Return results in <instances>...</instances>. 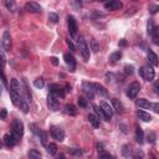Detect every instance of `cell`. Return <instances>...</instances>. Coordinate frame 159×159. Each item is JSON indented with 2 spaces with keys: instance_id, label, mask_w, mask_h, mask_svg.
Returning <instances> with one entry per match:
<instances>
[{
  "instance_id": "cell-44",
  "label": "cell",
  "mask_w": 159,
  "mask_h": 159,
  "mask_svg": "<svg viewBox=\"0 0 159 159\" xmlns=\"http://www.w3.org/2000/svg\"><path fill=\"white\" fill-rule=\"evenodd\" d=\"M100 157H101V158H111L112 155L108 154V153H100Z\"/></svg>"
},
{
  "instance_id": "cell-22",
  "label": "cell",
  "mask_w": 159,
  "mask_h": 159,
  "mask_svg": "<svg viewBox=\"0 0 159 159\" xmlns=\"http://www.w3.org/2000/svg\"><path fill=\"white\" fill-rule=\"evenodd\" d=\"M4 4L6 6V9H9L10 11L14 12L16 10V3H15V0H4Z\"/></svg>"
},
{
  "instance_id": "cell-39",
  "label": "cell",
  "mask_w": 159,
  "mask_h": 159,
  "mask_svg": "<svg viewBox=\"0 0 159 159\" xmlns=\"http://www.w3.org/2000/svg\"><path fill=\"white\" fill-rule=\"evenodd\" d=\"M124 71H126V73L127 75H132V73H133V66H129V65H126L124 66Z\"/></svg>"
},
{
  "instance_id": "cell-9",
  "label": "cell",
  "mask_w": 159,
  "mask_h": 159,
  "mask_svg": "<svg viewBox=\"0 0 159 159\" xmlns=\"http://www.w3.org/2000/svg\"><path fill=\"white\" fill-rule=\"evenodd\" d=\"M47 106L51 111H57L60 107V103H59V97H56L55 95L50 93L49 98H47Z\"/></svg>"
},
{
  "instance_id": "cell-38",
  "label": "cell",
  "mask_w": 159,
  "mask_h": 159,
  "mask_svg": "<svg viewBox=\"0 0 159 159\" xmlns=\"http://www.w3.org/2000/svg\"><path fill=\"white\" fill-rule=\"evenodd\" d=\"M78 104H80V107H87V101H86V98H83V97H78Z\"/></svg>"
},
{
  "instance_id": "cell-5",
  "label": "cell",
  "mask_w": 159,
  "mask_h": 159,
  "mask_svg": "<svg viewBox=\"0 0 159 159\" xmlns=\"http://www.w3.org/2000/svg\"><path fill=\"white\" fill-rule=\"evenodd\" d=\"M67 25H69V31L72 37H77V31H78V25L75 19V16L69 15L67 16Z\"/></svg>"
},
{
  "instance_id": "cell-20",
  "label": "cell",
  "mask_w": 159,
  "mask_h": 159,
  "mask_svg": "<svg viewBox=\"0 0 159 159\" xmlns=\"http://www.w3.org/2000/svg\"><path fill=\"white\" fill-rule=\"evenodd\" d=\"M88 122L92 124V127L95 128H98L100 127V118L96 116V114H88Z\"/></svg>"
},
{
  "instance_id": "cell-10",
  "label": "cell",
  "mask_w": 159,
  "mask_h": 159,
  "mask_svg": "<svg viewBox=\"0 0 159 159\" xmlns=\"http://www.w3.org/2000/svg\"><path fill=\"white\" fill-rule=\"evenodd\" d=\"M65 62H66V65H67L70 72L76 71V60H75L72 54H65Z\"/></svg>"
},
{
  "instance_id": "cell-11",
  "label": "cell",
  "mask_w": 159,
  "mask_h": 159,
  "mask_svg": "<svg viewBox=\"0 0 159 159\" xmlns=\"http://www.w3.org/2000/svg\"><path fill=\"white\" fill-rule=\"evenodd\" d=\"M123 6V4L119 2V0H110L108 3H106L104 4V9L106 10H119Z\"/></svg>"
},
{
  "instance_id": "cell-50",
  "label": "cell",
  "mask_w": 159,
  "mask_h": 159,
  "mask_svg": "<svg viewBox=\"0 0 159 159\" xmlns=\"http://www.w3.org/2000/svg\"><path fill=\"white\" fill-rule=\"evenodd\" d=\"M0 95H2V87H0Z\"/></svg>"
},
{
  "instance_id": "cell-33",
  "label": "cell",
  "mask_w": 159,
  "mask_h": 159,
  "mask_svg": "<svg viewBox=\"0 0 159 159\" xmlns=\"http://www.w3.org/2000/svg\"><path fill=\"white\" fill-rule=\"evenodd\" d=\"M44 85H45V82H44L42 78H36L35 81H34V86H35L36 88H42Z\"/></svg>"
},
{
  "instance_id": "cell-18",
  "label": "cell",
  "mask_w": 159,
  "mask_h": 159,
  "mask_svg": "<svg viewBox=\"0 0 159 159\" xmlns=\"http://www.w3.org/2000/svg\"><path fill=\"white\" fill-rule=\"evenodd\" d=\"M93 90H95V93L100 96H107V90L100 83H93Z\"/></svg>"
},
{
  "instance_id": "cell-31",
  "label": "cell",
  "mask_w": 159,
  "mask_h": 159,
  "mask_svg": "<svg viewBox=\"0 0 159 159\" xmlns=\"http://www.w3.org/2000/svg\"><path fill=\"white\" fill-rule=\"evenodd\" d=\"M121 57H122V52H121V51H116V52H113V54H111L110 60L114 62V61H118Z\"/></svg>"
},
{
  "instance_id": "cell-7",
  "label": "cell",
  "mask_w": 159,
  "mask_h": 159,
  "mask_svg": "<svg viewBox=\"0 0 159 159\" xmlns=\"http://www.w3.org/2000/svg\"><path fill=\"white\" fill-rule=\"evenodd\" d=\"M82 91H83V93L86 95L87 98L93 100V97H95L93 83H91V82H83V83H82Z\"/></svg>"
},
{
  "instance_id": "cell-37",
  "label": "cell",
  "mask_w": 159,
  "mask_h": 159,
  "mask_svg": "<svg viewBox=\"0 0 159 159\" xmlns=\"http://www.w3.org/2000/svg\"><path fill=\"white\" fill-rule=\"evenodd\" d=\"M91 49L93 50L95 52H97V51L100 50V46H98V44H97V41H96L95 39H92V40H91Z\"/></svg>"
},
{
  "instance_id": "cell-17",
  "label": "cell",
  "mask_w": 159,
  "mask_h": 159,
  "mask_svg": "<svg viewBox=\"0 0 159 159\" xmlns=\"http://www.w3.org/2000/svg\"><path fill=\"white\" fill-rule=\"evenodd\" d=\"M137 117L143 122H151L152 121V116L147 112H144V111H137Z\"/></svg>"
},
{
  "instance_id": "cell-6",
  "label": "cell",
  "mask_w": 159,
  "mask_h": 159,
  "mask_svg": "<svg viewBox=\"0 0 159 159\" xmlns=\"http://www.w3.org/2000/svg\"><path fill=\"white\" fill-rule=\"evenodd\" d=\"M50 133H51L52 138L56 139L57 142H62V140L65 139V132H63L60 127L51 126V127H50Z\"/></svg>"
},
{
  "instance_id": "cell-46",
  "label": "cell",
  "mask_w": 159,
  "mask_h": 159,
  "mask_svg": "<svg viewBox=\"0 0 159 159\" xmlns=\"http://www.w3.org/2000/svg\"><path fill=\"white\" fill-rule=\"evenodd\" d=\"M65 88H66V90H65V93H67V92H71V86H70V85H66Z\"/></svg>"
},
{
  "instance_id": "cell-3",
  "label": "cell",
  "mask_w": 159,
  "mask_h": 159,
  "mask_svg": "<svg viewBox=\"0 0 159 159\" xmlns=\"http://www.w3.org/2000/svg\"><path fill=\"white\" fill-rule=\"evenodd\" d=\"M22 134H24V124H22L21 121H19V119H15L14 123H12V132H11V136L19 142L20 138L22 137Z\"/></svg>"
},
{
  "instance_id": "cell-34",
  "label": "cell",
  "mask_w": 159,
  "mask_h": 159,
  "mask_svg": "<svg viewBox=\"0 0 159 159\" xmlns=\"http://www.w3.org/2000/svg\"><path fill=\"white\" fill-rule=\"evenodd\" d=\"M155 139H157L155 133H153V132H149L148 136H147V142H148V143H151V144H153V143L155 142Z\"/></svg>"
},
{
  "instance_id": "cell-49",
  "label": "cell",
  "mask_w": 159,
  "mask_h": 159,
  "mask_svg": "<svg viewBox=\"0 0 159 159\" xmlns=\"http://www.w3.org/2000/svg\"><path fill=\"white\" fill-rule=\"evenodd\" d=\"M2 147H3V143H2V140H0V149H2Z\"/></svg>"
},
{
  "instance_id": "cell-15",
  "label": "cell",
  "mask_w": 159,
  "mask_h": 159,
  "mask_svg": "<svg viewBox=\"0 0 159 159\" xmlns=\"http://www.w3.org/2000/svg\"><path fill=\"white\" fill-rule=\"evenodd\" d=\"M136 104H137V107L143 108V110H148V108H151V106H152V103H151L148 100H145V98H139V100H137V101H136Z\"/></svg>"
},
{
  "instance_id": "cell-30",
  "label": "cell",
  "mask_w": 159,
  "mask_h": 159,
  "mask_svg": "<svg viewBox=\"0 0 159 159\" xmlns=\"http://www.w3.org/2000/svg\"><path fill=\"white\" fill-rule=\"evenodd\" d=\"M29 157L31 159H40V158H41V153H40L39 151H36V149H31L29 152Z\"/></svg>"
},
{
  "instance_id": "cell-51",
  "label": "cell",
  "mask_w": 159,
  "mask_h": 159,
  "mask_svg": "<svg viewBox=\"0 0 159 159\" xmlns=\"http://www.w3.org/2000/svg\"><path fill=\"white\" fill-rule=\"evenodd\" d=\"M98 2H103V0H98Z\"/></svg>"
},
{
  "instance_id": "cell-21",
  "label": "cell",
  "mask_w": 159,
  "mask_h": 159,
  "mask_svg": "<svg viewBox=\"0 0 159 159\" xmlns=\"http://www.w3.org/2000/svg\"><path fill=\"white\" fill-rule=\"evenodd\" d=\"M148 60H149V62H151V65L152 66H158V56L154 54L153 51H148Z\"/></svg>"
},
{
  "instance_id": "cell-41",
  "label": "cell",
  "mask_w": 159,
  "mask_h": 159,
  "mask_svg": "<svg viewBox=\"0 0 159 159\" xmlns=\"http://www.w3.org/2000/svg\"><path fill=\"white\" fill-rule=\"evenodd\" d=\"M66 42H67V45H69V47L71 49V51H75V50H76V47H75V45H73V42L71 41V40H70V39H67V40H66Z\"/></svg>"
},
{
  "instance_id": "cell-27",
  "label": "cell",
  "mask_w": 159,
  "mask_h": 159,
  "mask_svg": "<svg viewBox=\"0 0 159 159\" xmlns=\"http://www.w3.org/2000/svg\"><path fill=\"white\" fill-rule=\"evenodd\" d=\"M92 108H93V111H95V113H96V116L100 118H103L104 121H107V119H106V117H104V114H103V112H102V110H101V107L100 106H96V104H93L92 106Z\"/></svg>"
},
{
  "instance_id": "cell-25",
  "label": "cell",
  "mask_w": 159,
  "mask_h": 159,
  "mask_svg": "<svg viewBox=\"0 0 159 159\" xmlns=\"http://www.w3.org/2000/svg\"><path fill=\"white\" fill-rule=\"evenodd\" d=\"M151 35L153 37V42L155 45H158L159 44V29H158V26H154V29H153V31H152Z\"/></svg>"
},
{
  "instance_id": "cell-8",
  "label": "cell",
  "mask_w": 159,
  "mask_h": 159,
  "mask_svg": "<svg viewBox=\"0 0 159 159\" xmlns=\"http://www.w3.org/2000/svg\"><path fill=\"white\" fill-rule=\"evenodd\" d=\"M100 107H101V110H102V112H103V114H104V117H106V119L107 121H110V119L112 118V116H113V108L111 107V106L107 103V102H104V101H102L101 102V104H100Z\"/></svg>"
},
{
  "instance_id": "cell-47",
  "label": "cell",
  "mask_w": 159,
  "mask_h": 159,
  "mask_svg": "<svg viewBox=\"0 0 159 159\" xmlns=\"http://www.w3.org/2000/svg\"><path fill=\"white\" fill-rule=\"evenodd\" d=\"M119 45H121V46H126V45H127L126 40H121V41H119Z\"/></svg>"
},
{
  "instance_id": "cell-4",
  "label": "cell",
  "mask_w": 159,
  "mask_h": 159,
  "mask_svg": "<svg viewBox=\"0 0 159 159\" xmlns=\"http://www.w3.org/2000/svg\"><path fill=\"white\" fill-rule=\"evenodd\" d=\"M139 91H140V83L134 81V82H132L128 87H127V92H126V95L129 97V98H136L137 95L139 93Z\"/></svg>"
},
{
  "instance_id": "cell-42",
  "label": "cell",
  "mask_w": 159,
  "mask_h": 159,
  "mask_svg": "<svg viewBox=\"0 0 159 159\" xmlns=\"http://www.w3.org/2000/svg\"><path fill=\"white\" fill-rule=\"evenodd\" d=\"M151 107L153 108V111H154L155 113H158V112H159V104H158V103H152Z\"/></svg>"
},
{
  "instance_id": "cell-26",
  "label": "cell",
  "mask_w": 159,
  "mask_h": 159,
  "mask_svg": "<svg viewBox=\"0 0 159 159\" xmlns=\"http://www.w3.org/2000/svg\"><path fill=\"white\" fill-rule=\"evenodd\" d=\"M122 155L123 157H132V147L130 145H128V144H126V145H123V148H122Z\"/></svg>"
},
{
  "instance_id": "cell-32",
  "label": "cell",
  "mask_w": 159,
  "mask_h": 159,
  "mask_svg": "<svg viewBox=\"0 0 159 159\" xmlns=\"http://www.w3.org/2000/svg\"><path fill=\"white\" fill-rule=\"evenodd\" d=\"M71 5L75 10H80L82 8V0H71Z\"/></svg>"
},
{
  "instance_id": "cell-36",
  "label": "cell",
  "mask_w": 159,
  "mask_h": 159,
  "mask_svg": "<svg viewBox=\"0 0 159 159\" xmlns=\"http://www.w3.org/2000/svg\"><path fill=\"white\" fill-rule=\"evenodd\" d=\"M49 20H50L51 22L56 24V22L59 21V15L55 14V12H50V14H49Z\"/></svg>"
},
{
  "instance_id": "cell-2",
  "label": "cell",
  "mask_w": 159,
  "mask_h": 159,
  "mask_svg": "<svg viewBox=\"0 0 159 159\" xmlns=\"http://www.w3.org/2000/svg\"><path fill=\"white\" fill-rule=\"evenodd\" d=\"M77 44H78V50H80V54L82 55V57L85 59V61L90 60V47L86 42V40L83 37H78L77 39Z\"/></svg>"
},
{
  "instance_id": "cell-40",
  "label": "cell",
  "mask_w": 159,
  "mask_h": 159,
  "mask_svg": "<svg viewBox=\"0 0 159 159\" xmlns=\"http://www.w3.org/2000/svg\"><path fill=\"white\" fill-rule=\"evenodd\" d=\"M158 10H159V6L158 5H151L149 6V11H151V14H157V12H158Z\"/></svg>"
},
{
  "instance_id": "cell-35",
  "label": "cell",
  "mask_w": 159,
  "mask_h": 159,
  "mask_svg": "<svg viewBox=\"0 0 159 159\" xmlns=\"http://www.w3.org/2000/svg\"><path fill=\"white\" fill-rule=\"evenodd\" d=\"M154 21H153V19H149L148 20V22H147V30H148V34L151 35L152 34V31H153V29H154Z\"/></svg>"
},
{
  "instance_id": "cell-29",
  "label": "cell",
  "mask_w": 159,
  "mask_h": 159,
  "mask_svg": "<svg viewBox=\"0 0 159 159\" xmlns=\"http://www.w3.org/2000/svg\"><path fill=\"white\" fill-rule=\"evenodd\" d=\"M37 136H39L40 140H41V144H42V145H46V143H47V134L45 133V132H42V130H39Z\"/></svg>"
},
{
  "instance_id": "cell-28",
  "label": "cell",
  "mask_w": 159,
  "mask_h": 159,
  "mask_svg": "<svg viewBox=\"0 0 159 159\" xmlns=\"http://www.w3.org/2000/svg\"><path fill=\"white\" fill-rule=\"evenodd\" d=\"M56 152H57V145L55 143H50L47 145V153L51 154V155H54V154H56Z\"/></svg>"
},
{
  "instance_id": "cell-12",
  "label": "cell",
  "mask_w": 159,
  "mask_h": 159,
  "mask_svg": "<svg viewBox=\"0 0 159 159\" xmlns=\"http://www.w3.org/2000/svg\"><path fill=\"white\" fill-rule=\"evenodd\" d=\"M10 97H11V102L14 106L16 107H20V103H21V93L18 91H14L12 88H10Z\"/></svg>"
},
{
  "instance_id": "cell-43",
  "label": "cell",
  "mask_w": 159,
  "mask_h": 159,
  "mask_svg": "<svg viewBox=\"0 0 159 159\" xmlns=\"http://www.w3.org/2000/svg\"><path fill=\"white\" fill-rule=\"evenodd\" d=\"M6 110H2L0 111V119H5L6 118Z\"/></svg>"
},
{
  "instance_id": "cell-14",
  "label": "cell",
  "mask_w": 159,
  "mask_h": 159,
  "mask_svg": "<svg viewBox=\"0 0 159 159\" xmlns=\"http://www.w3.org/2000/svg\"><path fill=\"white\" fill-rule=\"evenodd\" d=\"M3 47L5 51H10L11 50V36L9 31H5L3 35Z\"/></svg>"
},
{
  "instance_id": "cell-24",
  "label": "cell",
  "mask_w": 159,
  "mask_h": 159,
  "mask_svg": "<svg viewBox=\"0 0 159 159\" xmlns=\"http://www.w3.org/2000/svg\"><path fill=\"white\" fill-rule=\"evenodd\" d=\"M136 139H137V142L139 143V144H143L144 143V134H143V130H142V128H137V130H136Z\"/></svg>"
},
{
  "instance_id": "cell-16",
  "label": "cell",
  "mask_w": 159,
  "mask_h": 159,
  "mask_svg": "<svg viewBox=\"0 0 159 159\" xmlns=\"http://www.w3.org/2000/svg\"><path fill=\"white\" fill-rule=\"evenodd\" d=\"M4 143H5V145L8 148H10V147H14V145L18 143V140L12 137L11 134H5L4 136Z\"/></svg>"
},
{
  "instance_id": "cell-13",
  "label": "cell",
  "mask_w": 159,
  "mask_h": 159,
  "mask_svg": "<svg viewBox=\"0 0 159 159\" xmlns=\"http://www.w3.org/2000/svg\"><path fill=\"white\" fill-rule=\"evenodd\" d=\"M25 10L29 11V12H34V14H37V12H41V6H40L37 3H35V2H30V3H26Z\"/></svg>"
},
{
  "instance_id": "cell-19",
  "label": "cell",
  "mask_w": 159,
  "mask_h": 159,
  "mask_svg": "<svg viewBox=\"0 0 159 159\" xmlns=\"http://www.w3.org/2000/svg\"><path fill=\"white\" fill-rule=\"evenodd\" d=\"M112 106H113V111H116L118 114L119 113H123V106H122V103L119 102L117 98H113L112 100Z\"/></svg>"
},
{
  "instance_id": "cell-48",
  "label": "cell",
  "mask_w": 159,
  "mask_h": 159,
  "mask_svg": "<svg viewBox=\"0 0 159 159\" xmlns=\"http://www.w3.org/2000/svg\"><path fill=\"white\" fill-rule=\"evenodd\" d=\"M158 82H155V85H154V91H155V93H158Z\"/></svg>"
},
{
  "instance_id": "cell-45",
  "label": "cell",
  "mask_w": 159,
  "mask_h": 159,
  "mask_svg": "<svg viewBox=\"0 0 159 159\" xmlns=\"http://www.w3.org/2000/svg\"><path fill=\"white\" fill-rule=\"evenodd\" d=\"M51 61L54 65H59V59L57 57H51Z\"/></svg>"
},
{
  "instance_id": "cell-23",
  "label": "cell",
  "mask_w": 159,
  "mask_h": 159,
  "mask_svg": "<svg viewBox=\"0 0 159 159\" xmlns=\"http://www.w3.org/2000/svg\"><path fill=\"white\" fill-rule=\"evenodd\" d=\"M65 112L67 114H70V116H76L77 110H76V107L73 104H66L65 106Z\"/></svg>"
},
{
  "instance_id": "cell-1",
  "label": "cell",
  "mask_w": 159,
  "mask_h": 159,
  "mask_svg": "<svg viewBox=\"0 0 159 159\" xmlns=\"http://www.w3.org/2000/svg\"><path fill=\"white\" fill-rule=\"evenodd\" d=\"M139 76L145 81H153L155 77V71L152 66H142L139 69Z\"/></svg>"
}]
</instances>
